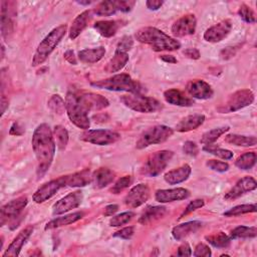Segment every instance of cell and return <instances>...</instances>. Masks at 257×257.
Masks as SVG:
<instances>
[{"mask_svg":"<svg viewBox=\"0 0 257 257\" xmlns=\"http://www.w3.org/2000/svg\"><path fill=\"white\" fill-rule=\"evenodd\" d=\"M31 143L37 161L36 174L41 178L49 170L55 154V142L50 126L46 123L39 124L33 133Z\"/></svg>","mask_w":257,"mask_h":257,"instance_id":"cell-1","label":"cell"},{"mask_svg":"<svg viewBox=\"0 0 257 257\" xmlns=\"http://www.w3.org/2000/svg\"><path fill=\"white\" fill-rule=\"evenodd\" d=\"M135 37L138 41L148 44L155 51H172L178 50L181 43L156 27H143L137 30Z\"/></svg>","mask_w":257,"mask_h":257,"instance_id":"cell-2","label":"cell"},{"mask_svg":"<svg viewBox=\"0 0 257 257\" xmlns=\"http://www.w3.org/2000/svg\"><path fill=\"white\" fill-rule=\"evenodd\" d=\"M67 25L62 24L51 30L45 38L38 44L36 51L32 58V66H37L42 64L47 57L50 55V53L55 49L57 44L60 42V40L63 38V36L66 33Z\"/></svg>","mask_w":257,"mask_h":257,"instance_id":"cell-3","label":"cell"},{"mask_svg":"<svg viewBox=\"0 0 257 257\" xmlns=\"http://www.w3.org/2000/svg\"><path fill=\"white\" fill-rule=\"evenodd\" d=\"M91 85L101 89L113 91H126L130 93H141L142 87L139 82L135 81L128 74L120 73L111 77L91 82Z\"/></svg>","mask_w":257,"mask_h":257,"instance_id":"cell-4","label":"cell"},{"mask_svg":"<svg viewBox=\"0 0 257 257\" xmlns=\"http://www.w3.org/2000/svg\"><path fill=\"white\" fill-rule=\"evenodd\" d=\"M65 110L70 121L79 128L88 130L90 121L87 111L78 102L76 91H68L65 96Z\"/></svg>","mask_w":257,"mask_h":257,"instance_id":"cell-5","label":"cell"},{"mask_svg":"<svg viewBox=\"0 0 257 257\" xmlns=\"http://www.w3.org/2000/svg\"><path fill=\"white\" fill-rule=\"evenodd\" d=\"M120 101L128 108L144 113H150L160 110L163 104L156 98L143 95L142 93H130L122 95Z\"/></svg>","mask_w":257,"mask_h":257,"instance_id":"cell-6","label":"cell"},{"mask_svg":"<svg viewBox=\"0 0 257 257\" xmlns=\"http://www.w3.org/2000/svg\"><path fill=\"white\" fill-rule=\"evenodd\" d=\"M173 128L164 124L154 125L147 131H145L138 142L136 143V148L139 150L145 149L151 145L162 144L166 142L173 135Z\"/></svg>","mask_w":257,"mask_h":257,"instance_id":"cell-7","label":"cell"},{"mask_svg":"<svg viewBox=\"0 0 257 257\" xmlns=\"http://www.w3.org/2000/svg\"><path fill=\"white\" fill-rule=\"evenodd\" d=\"M173 152L163 150L152 154L142 167V174L148 177L159 176L168 166L173 158Z\"/></svg>","mask_w":257,"mask_h":257,"instance_id":"cell-8","label":"cell"},{"mask_svg":"<svg viewBox=\"0 0 257 257\" xmlns=\"http://www.w3.org/2000/svg\"><path fill=\"white\" fill-rule=\"evenodd\" d=\"M254 101V93L250 89H241L231 94L226 102L218 108L222 113L239 110L245 106L250 105Z\"/></svg>","mask_w":257,"mask_h":257,"instance_id":"cell-9","label":"cell"},{"mask_svg":"<svg viewBox=\"0 0 257 257\" xmlns=\"http://www.w3.org/2000/svg\"><path fill=\"white\" fill-rule=\"evenodd\" d=\"M79 139L93 145L107 146L117 142L120 139V135L109 130H86L79 136Z\"/></svg>","mask_w":257,"mask_h":257,"instance_id":"cell-10","label":"cell"},{"mask_svg":"<svg viewBox=\"0 0 257 257\" xmlns=\"http://www.w3.org/2000/svg\"><path fill=\"white\" fill-rule=\"evenodd\" d=\"M136 2L133 0H116V1H102L93 9V13L98 16H110L116 12H130Z\"/></svg>","mask_w":257,"mask_h":257,"instance_id":"cell-11","label":"cell"},{"mask_svg":"<svg viewBox=\"0 0 257 257\" xmlns=\"http://www.w3.org/2000/svg\"><path fill=\"white\" fill-rule=\"evenodd\" d=\"M66 186V176L59 177L55 180H51L44 185H42L40 188H38L35 193L32 196V199L35 203L40 204L51 197H53L61 188Z\"/></svg>","mask_w":257,"mask_h":257,"instance_id":"cell-12","label":"cell"},{"mask_svg":"<svg viewBox=\"0 0 257 257\" xmlns=\"http://www.w3.org/2000/svg\"><path fill=\"white\" fill-rule=\"evenodd\" d=\"M27 203H28L27 197L21 196L3 205L1 207V213H0V225L4 226L8 221H11L17 218L19 214L22 212V210L26 207Z\"/></svg>","mask_w":257,"mask_h":257,"instance_id":"cell-13","label":"cell"},{"mask_svg":"<svg viewBox=\"0 0 257 257\" xmlns=\"http://www.w3.org/2000/svg\"><path fill=\"white\" fill-rule=\"evenodd\" d=\"M76 96L80 105L87 112L91 110L102 109L108 106L109 104L108 100L104 96L97 93H93V92H77L76 91Z\"/></svg>","mask_w":257,"mask_h":257,"instance_id":"cell-14","label":"cell"},{"mask_svg":"<svg viewBox=\"0 0 257 257\" xmlns=\"http://www.w3.org/2000/svg\"><path fill=\"white\" fill-rule=\"evenodd\" d=\"M83 199V195L81 191H74L72 193L67 194L60 200H58L52 207L53 215H61L64 214L71 209L77 208Z\"/></svg>","mask_w":257,"mask_h":257,"instance_id":"cell-15","label":"cell"},{"mask_svg":"<svg viewBox=\"0 0 257 257\" xmlns=\"http://www.w3.org/2000/svg\"><path fill=\"white\" fill-rule=\"evenodd\" d=\"M150 197V188L147 184H139L133 187L125 195L123 202L130 208H138L145 204Z\"/></svg>","mask_w":257,"mask_h":257,"instance_id":"cell-16","label":"cell"},{"mask_svg":"<svg viewBox=\"0 0 257 257\" xmlns=\"http://www.w3.org/2000/svg\"><path fill=\"white\" fill-rule=\"evenodd\" d=\"M196 26L197 19L195 15L186 14L173 23L171 31L176 37H184L194 34L196 31Z\"/></svg>","mask_w":257,"mask_h":257,"instance_id":"cell-17","label":"cell"},{"mask_svg":"<svg viewBox=\"0 0 257 257\" xmlns=\"http://www.w3.org/2000/svg\"><path fill=\"white\" fill-rule=\"evenodd\" d=\"M232 29V22L229 19L220 21L219 23L209 27L204 33V39L208 42H220L230 33Z\"/></svg>","mask_w":257,"mask_h":257,"instance_id":"cell-18","label":"cell"},{"mask_svg":"<svg viewBox=\"0 0 257 257\" xmlns=\"http://www.w3.org/2000/svg\"><path fill=\"white\" fill-rule=\"evenodd\" d=\"M256 188H257V183L254 178L244 177L239 181H237V183L226 193V195L224 196V199L228 201L235 200L240 196L244 195L245 193L255 190Z\"/></svg>","mask_w":257,"mask_h":257,"instance_id":"cell-19","label":"cell"},{"mask_svg":"<svg viewBox=\"0 0 257 257\" xmlns=\"http://www.w3.org/2000/svg\"><path fill=\"white\" fill-rule=\"evenodd\" d=\"M12 4L13 2H1V34L6 41L10 39L14 30V23L12 20L14 11H12V8L10 7Z\"/></svg>","mask_w":257,"mask_h":257,"instance_id":"cell-20","label":"cell"},{"mask_svg":"<svg viewBox=\"0 0 257 257\" xmlns=\"http://www.w3.org/2000/svg\"><path fill=\"white\" fill-rule=\"evenodd\" d=\"M186 89L188 93L198 99H208L213 96L212 86L202 79H194L188 82Z\"/></svg>","mask_w":257,"mask_h":257,"instance_id":"cell-21","label":"cell"},{"mask_svg":"<svg viewBox=\"0 0 257 257\" xmlns=\"http://www.w3.org/2000/svg\"><path fill=\"white\" fill-rule=\"evenodd\" d=\"M33 232L32 226H27L24 229H22L18 235L13 239V241L10 243L8 248L5 250V252L2 254L3 257H16L19 255L23 245L26 243L28 238L31 236Z\"/></svg>","mask_w":257,"mask_h":257,"instance_id":"cell-22","label":"cell"},{"mask_svg":"<svg viewBox=\"0 0 257 257\" xmlns=\"http://www.w3.org/2000/svg\"><path fill=\"white\" fill-rule=\"evenodd\" d=\"M190 197V191L185 188L175 189H162L155 193L156 201L160 203H169L174 201L185 200Z\"/></svg>","mask_w":257,"mask_h":257,"instance_id":"cell-23","label":"cell"},{"mask_svg":"<svg viewBox=\"0 0 257 257\" xmlns=\"http://www.w3.org/2000/svg\"><path fill=\"white\" fill-rule=\"evenodd\" d=\"M91 17H92V11L90 10H85L80 14H78L71 24V27L69 30V38L72 40L75 39L86 28Z\"/></svg>","mask_w":257,"mask_h":257,"instance_id":"cell-24","label":"cell"},{"mask_svg":"<svg viewBox=\"0 0 257 257\" xmlns=\"http://www.w3.org/2000/svg\"><path fill=\"white\" fill-rule=\"evenodd\" d=\"M201 227H202V222H200V221L185 222V223L175 226L172 230V235L176 240L180 241V240L188 237L189 235L196 233Z\"/></svg>","mask_w":257,"mask_h":257,"instance_id":"cell-25","label":"cell"},{"mask_svg":"<svg viewBox=\"0 0 257 257\" xmlns=\"http://www.w3.org/2000/svg\"><path fill=\"white\" fill-rule=\"evenodd\" d=\"M167 213V209L163 206H148L139 218V223L142 225H149L161 218Z\"/></svg>","mask_w":257,"mask_h":257,"instance_id":"cell-26","label":"cell"},{"mask_svg":"<svg viewBox=\"0 0 257 257\" xmlns=\"http://www.w3.org/2000/svg\"><path fill=\"white\" fill-rule=\"evenodd\" d=\"M191 172H192L191 167L185 164L177 169H174L166 173L164 176V179L170 185H177L186 181L191 175Z\"/></svg>","mask_w":257,"mask_h":257,"instance_id":"cell-27","label":"cell"},{"mask_svg":"<svg viewBox=\"0 0 257 257\" xmlns=\"http://www.w3.org/2000/svg\"><path fill=\"white\" fill-rule=\"evenodd\" d=\"M164 97L167 102L174 104V105H179V106H192L194 104V100L185 93H183L181 90L176 89V88H171L168 89L164 92Z\"/></svg>","mask_w":257,"mask_h":257,"instance_id":"cell-28","label":"cell"},{"mask_svg":"<svg viewBox=\"0 0 257 257\" xmlns=\"http://www.w3.org/2000/svg\"><path fill=\"white\" fill-rule=\"evenodd\" d=\"M205 121L204 114H191L182 118L176 124V131L180 133H186L198 128Z\"/></svg>","mask_w":257,"mask_h":257,"instance_id":"cell-29","label":"cell"},{"mask_svg":"<svg viewBox=\"0 0 257 257\" xmlns=\"http://www.w3.org/2000/svg\"><path fill=\"white\" fill-rule=\"evenodd\" d=\"M115 174L107 169V168H99L96 171H94L91 175L92 178V183L94 184V187L97 189H102L112 183L114 180Z\"/></svg>","mask_w":257,"mask_h":257,"instance_id":"cell-30","label":"cell"},{"mask_svg":"<svg viewBox=\"0 0 257 257\" xmlns=\"http://www.w3.org/2000/svg\"><path fill=\"white\" fill-rule=\"evenodd\" d=\"M121 26V21L118 20H102L96 21L93 24L94 29L103 37L113 36Z\"/></svg>","mask_w":257,"mask_h":257,"instance_id":"cell-31","label":"cell"},{"mask_svg":"<svg viewBox=\"0 0 257 257\" xmlns=\"http://www.w3.org/2000/svg\"><path fill=\"white\" fill-rule=\"evenodd\" d=\"M91 173L89 169H84L80 172L66 176V186L68 187H84L91 183Z\"/></svg>","mask_w":257,"mask_h":257,"instance_id":"cell-32","label":"cell"},{"mask_svg":"<svg viewBox=\"0 0 257 257\" xmlns=\"http://www.w3.org/2000/svg\"><path fill=\"white\" fill-rule=\"evenodd\" d=\"M105 54V48L98 46L95 48H86L78 52V59L83 63H95Z\"/></svg>","mask_w":257,"mask_h":257,"instance_id":"cell-33","label":"cell"},{"mask_svg":"<svg viewBox=\"0 0 257 257\" xmlns=\"http://www.w3.org/2000/svg\"><path fill=\"white\" fill-rule=\"evenodd\" d=\"M84 216L83 212H75L72 214H68V215H64L61 217H57L51 221H49L44 229L45 230H50V229H55L58 227H62V226H66L69 224H72L78 220H80L82 217Z\"/></svg>","mask_w":257,"mask_h":257,"instance_id":"cell-34","label":"cell"},{"mask_svg":"<svg viewBox=\"0 0 257 257\" xmlns=\"http://www.w3.org/2000/svg\"><path fill=\"white\" fill-rule=\"evenodd\" d=\"M128 61V55L125 52L115 51L114 55L109 59V61L104 66V71L108 73L116 72L120 70Z\"/></svg>","mask_w":257,"mask_h":257,"instance_id":"cell-35","label":"cell"},{"mask_svg":"<svg viewBox=\"0 0 257 257\" xmlns=\"http://www.w3.org/2000/svg\"><path fill=\"white\" fill-rule=\"evenodd\" d=\"M225 142L231 145L240 147H254L257 144V138L254 136H240V135H227L225 137Z\"/></svg>","mask_w":257,"mask_h":257,"instance_id":"cell-36","label":"cell"},{"mask_svg":"<svg viewBox=\"0 0 257 257\" xmlns=\"http://www.w3.org/2000/svg\"><path fill=\"white\" fill-rule=\"evenodd\" d=\"M205 238L212 246H214L216 248H221V249L229 247V245L231 243V238L228 235H226L224 232H221V231L217 232L215 234L206 236Z\"/></svg>","mask_w":257,"mask_h":257,"instance_id":"cell-37","label":"cell"},{"mask_svg":"<svg viewBox=\"0 0 257 257\" xmlns=\"http://www.w3.org/2000/svg\"><path fill=\"white\" fill-rule=\"evenodd\" d=\"M256 163V153L255 152H247L241 155L236 161L235 166L240 170H250L255 166Z\"/></svg>","mask_w":257,"mask_h":257,"instance_id":"cell-38","label":"cell"},{"mask_svg":"<svg viewBox=\"0 0 257 257\" xmlns=\"http://www.w3.org/2000/svg\"><path fill=\"white\" fill-rule=\"evenodd\" d=\"M230 130L229 126H220V127H216L213 130H210L206 133L203 134L200 143L203 145H209L214 143L215 141H217L222 135H224L225 133H227Z\"/></svg>","mask_w":257,"mask_h":257,"instance_id":"cell-39","label":"cell"},{"mask_svg":"<svg viewBox=\"0 0 257 257\" xmlns=\"http://www.w3.org/2000/svg\"><path fill=\"white\" fill-rule=\"evenodd\" d=\"M257 235V228L255 226H238L231 231L230 238L231 239H239V238H254Z\"/></svg>","mask_w":257,"mask_h":257,"instance_id":"cell-40","label":"cell"},{"mask_svg":"<svg viewBox=\"0 0 257 257\" xmlns=\"http://www.w3.org/2000/svg\"><path fill=\"white\" fill-rule=\"evenodd\" d=\"M52 133H53V137L55 139L57 148L59 150H64L68 143V133L66 128L62 125H55Z\"/></svg>","mask_w":257,"mask_h":257,"instance_id":"cell-41","label":"cell"},{"mask_svg":"<svg viewBox=\"0 0 257 257\" xmlns=\"http://www.w3.org/2000/svg\"><path fill=\"white\" fill-rule=\"evenodd\" d=\"M256 204H244V205H238L235 206L233 208H231L230 210L224 212V216L226 217H235V216H239L242 214H247V213H254L256 212Z\"/></svg>","mask_w":257,"mask_h":257,"instance_id":"cell-42","label":"cell"},{"mask_svg":"<svg viewBox=\"0 0 257 257\" xmlns=\"http://www.w3.org/2000/svg\"><path fill=\"white\" fill-rule=\"evenodd\" d=\"M203 151H205L209 154H212V155H214L218 158H221L223 160H230V159L233 158V153L231 151L219 148L218 146L212 145V144L205 145L204 148H203Z\"/></svg>","mask_w":257,"mask_h":257,"instance_id":"cell-43","label":"cell"},{"mask_svg":"<svg viewBox=\"0 0 257 257\" xmlns=\"http://www.w3.org/2000/svg\"><path fill=\"white\" fill-rule=\"evenodd\" d=\"M47 104H48V107L50 108V110L53 111L54 113L62 114L64 112L65 101L59 94H53L49 98Z\"/></svg>","mask_w":257,"mask_h":257,"instance_id":"cell-44","label":"cell"},{"mask_svg":"<svg viewBox=\"0 0 257 257\" xmlns=\"http://www.w3.org/2000/svg\"><path fill=\"white\" fill-rule=\"evenodd\" d=\"M134 216H135V213L131 212V211L123 212V213H120L118 215H115L112 218H110L109 226H111V227H119V226L125 225L126 223H128L133 219Z\"/></svg>","mask_w":257,"mask_h":257,"instance_id":"cell-45","label":"cell"},{"mask_svg":"<svg viewBox=\"0 0 257 257\" xmlns=\"http://www.w3.org/2000/svg\"><path fill=\"white\" fill-rule=\"evenodd\" d=\"M132 177L131 176H124L120 179H118L113 186L110 188V192L112 194H119L122 192L124 189H126L131 184H132Z\"/></svg>","mask_w":257,"mask_h":257,"instance_id":"cell-46","label":"cell"},{"mask_svg":"<svg viewBox=\"0 0 257 257\" xmlns=\"http://www.w3.org/2000/svg\"><path fill=\"white\" fill-rule=\"evenodd\" d=\"M238 14L246 23H255V21H256L255 13L246 4H242L240 6V8L238 10Z\"/></svg>","mask_w":257,"mask_h":257,"instance_id":"cell-47","label":"cell"},{"mask_svg":"<svg viewBox=\"0 0 257 257\" xmlns=\"http://www.w3.org/2000/svg\"><path fill=\"white\" fill-rule=\"evenodd\" d=\"M206 166L211 169L212 171L218 172V173H224L228 171L229 165L228 163L222 162V161H217V160H208L206 162Z\"/></svg>","mask_w":257,"mask_h":257,"instance_id":"cell-48","label":"cell"},{"mask_svg":"<svg viewBox=\"0 0 257 257\" xmlns=\"http://www.w3.org/2000/svg\"><path fill=\"white\" fill-rule=\"evenodd\" d=\"M204 204H205V203H204V200H202V199H196V200L191 201V202L188 204V206L186 207V209L184 210V212L181 214V216H180L179 219H181V218L187 216L188 214H190V213L196 211L197 209L202 208V207L204 206Z\"/></svg>","mask_w":257,"mask_h":257,"instance_id":"cell-49","label":"cell"},{"mask_svg":"<svg viewBox=\"0 0 257 257\" xmlns=\"http://www.w3.org/2000/svg\"><path fill=\"white\" fill-rule=\"evenodd\" d=\"M133 44H134V40L131 36H123L120 39V41L117 43L115 51L127 53V51L133 47Z\"/></svg>","mask_w":257,"mask_h":257,"instance_id":"cell-50","label":"cell"},{"mask_svg":"<svg viewBox=\"0 0 257 257\" xmlns=\"http://www.w3.org/2000/svg\"><path fill=\"white\" fill-rule=\"evenodd\" d=\"M193 255L196 257H210L212 255V252L208 245H206L204 243H199L195 247Z\"/></svg>","mask_w":257,"mask_h":257,"instance_id":"cell-51","label":"cell"},{"mask_svg":"<svg viewBox=\"0 0 257 257\" xmlns=\"http://www.w3.org/2000/svg\"><path fill=\"white\" fill-rule=\"evenodd\" d=\"M135 233V227L134 226H128V227H124L122 229H120L119 231H116L115 233H113V237L116 238H120L123 240H127L130 238H132V236Z\"/></svg>","mask_w":257,"mask_h":257,"instance_id":"cell-52","label":"cell"},{"mask_svg":"<svg viewBox=\"0 0 257 257\" xmlns=\"http://www.w3.org/2000/svg\"><path fill=\"white\" fill-rule=\"evenodd\" d=\"M183 152L186 155H188V156L196 157L198 155V153H199V148H198V146L194 142L187 141L183 145Z\"/></svg>","mask_w":257,"mask_h":257,"instance_id":"cell-53","label":"cell"},{"mask_svg":"<svg viewBox=\"0 0 257 257\" xmlns=\"http://www.w3.org/2000/svg\"><path fill=\"white\" fill-rule=\"evenodd\" d=\"M192 255V249L188 243L182 244L177 251V256H191Z\"/></svg>","mask_w":257,"mask_h":257,"instance_id":"cell-54","label":"cell"},{"mask_svg":"<svg viewBox=\"0 0 257 257\" xmlns=\"http://www.w3.org/2000/svg\"><path fill=\"white\" fill-rule=\"evenodd\" d=\"M9 134L12 136H21L24 134V128H23V126H21V124L19 122L15 121L12 123Z\"/></svg>","mask_w":257,"mask_h":257,"instance_id":"cell-55","label":"cell"},{"mask_svg":"<svg viewBox=\"0 0 257 257\" xmlns=\"http://www.w3.org/2000/svg\"><path fill=\"white\" fill-rule=\"evenodd\" d=\"M188 58L191 59H199L200 58V51L197 48H187L183 52Z\"/></svg>","mask_w":257,"mask_h":257,"instance_id":"cell-56","label":"cell"},{"mask_svg":"<svg viewBox=\"0 0 257 257\" xmlns=\"http://www.w3.org/2000/svg\"><path fill=\"white\" fill-rule=\"evenodd\" d=\"M163 4L164 1L162 0H148L146 2V5L150 10H158Z\"/></svg>","mask_w":257,"mask_h":257,"instance_id":"cell-57","label":"cell"},{"mask_svg":"<svg viewBox=\"0 0 257 257\" xmlns=\"http://www.w3.org/2000/svg\"><path fill=\"white\" fill-rule=\"evenodd\" d=\"M64 58L66 61H68L70 64H73L75 65L77 63V60H76V57L74 55V52L72 50H66L65 53H64Z\"/></svg>","mask_w":257,"mask_h":257,"instance_id":"cell-58","label":"cell"},{"mask_svg":"<svg viewBox=\"0 0 257 257\" xmlns=\"http://www.w3.org/2000/svg\"><path fill=\"white\" fill-rule=\"evenodd\" d=\"M234 47H226L225 49H223L220 53V56L223 59H228L230 57H232L235 54V49H233Z\"/></svg>","mask_w":257,"mask_h":257,"instance_id":"cell-59","label":"cell"},{"mask_svg":"<svg viewBox=\"0 0 257 257\" xmlns=\"http://www.w3.org/2000/svg\"><path fill=\"white\" fill-rule=\"evenodd\" d=\"M117 210H118V206H117V205H115V204L107 205V206L104 208L103 215H104V216H112L114 213H116Z\"/></svg>","mask_w":257,"mask_h":257,"instance_id":"cell-60","label":"cell"},{"mask_svg":"<svg viewBox=\"0 0 257 257\" xmlns=\"http://www.w3.org/2000/svg\"><path fill=\"white\" fill-rule=\"evenodd\" d=\"M160 58L168 63H177V59L173 55H161Z\"/></svg>","mask_w":257,"mask_h":257,"instance_id":"cell-61","label":"cell"},{"mask_svg":"<svg viewBox=\"0 0 257 257\" xmlns=\"http://www.w3.org/2000/svg\"><path fill=\"white\" fill-rule=\"evenodd\" d=\"M7 107H8V99L5 97V95L2 94V97H1V115L5 112Z\"/></svg>","mask_w":257,"mask_h":257,"instance_id":"cell-62","label":"cell"},{"mask_svg":"<svg viewBox=\"0 0 257 257\" xmlns=\"http://www.w3.org/2000/svg\"><path fill=\"white\" fill-rule=\"evenodd\" d=\"M77 3L80 5H89L91 1H77Z\"/></svg>","mask_w":257,"mask_h":257,"instance_id":"cell-63","label":"cell"},{"mask_svg":"<svg viewBox=\"0 0 257 257\" xmlns=\"http://www.w3.org/2000/svg\"><path fill=\"white\" fill-rule=\"evenodd\" d=\"M1 51H2V53H1V59H3L4 58V46L2 45V47H1Z\"/></svg>","mask_w":257,"mask_h":257,"instance_id":"cell-64","label":"cell"}]
</instances>
